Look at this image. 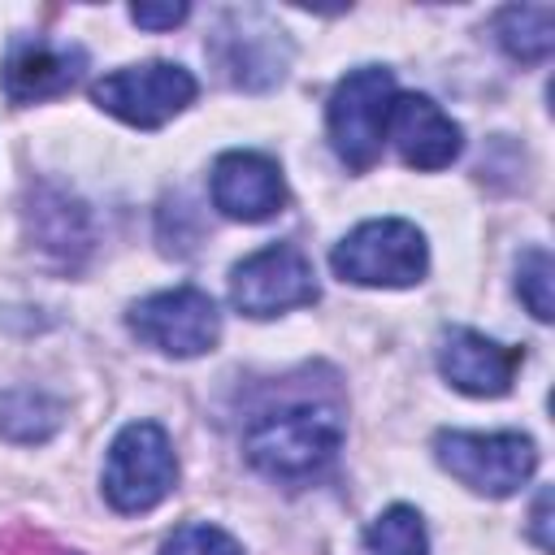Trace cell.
Instances as JSON below:
<instances>
[{
  "mask_svg": "<svg viewBox=\"0 0 555 555\" xmlns=\"http://www.w3.org/2000/svg\"><path fill=\"white\" fill-rule=\"evenodd\" d=\"M343 434L347 425L334 403L295 399L260 412L243 434V451L247 464L273 481H312L338 460Z\"/></svg>",
  "mask_w": 555,
  "mask_h": 555,
  "instance_id": "cell-1",
  "label": "cell"
},
{
  "mask_svg": "<svg viewBox=\"0 0 555 555\" xmlns=\"http://www.w3.org/2000/svg\"><path fill=\"white\" fill-rule=\"evenodd\" d=\"M204 52H208L217 78L234 91H273L295 61L291 35L278 26L273 13L256 9V4L225 9L212 22Z\"/></svg>",
  "mask_w": 555,
  "mask_h": 555,
  "instance_id": "cell-2",
  "label": "cell"
},
{
  "mask_svg": "<svg viewBox=\"0 0 555 555\" xmlns=\"http://www.w3.org/2000/svg\"><path fill=\"white\" fill-rule=\"evenodd\" d=\"M100 486H104L108 507L121 516H139L165 503L178 486V455H173L169 434L156 421H130L108 442Z\"/></svg>",
  "mask_w": 555,
  "mask_h": 555,
  "instance_id": "cell-3",
  "label": "cell"
},
{
  "mask_svg": "<svg viewBox=\"0 0 555 555\" xmlns=\"http://www.w3.org/2000/svg\"><path fill=\"white\" fill-rule=\"evenodd\" d=\"M330 269L343 282H356V286L403 291V286H416L425 278L429 247H425V234L412 221L377 217V221H360L343 243H334Z\"/></svg>",
  "mask_w": 555,
  "mask_h": 555,
  "instance_id": "cell-4",
  "label": "cell"
},
{
  "mask_svg": "<svg viewBox=\"0 0 555 555\" xmlns=\"http://www.w3.org/2000/svg\"><path fill=\"white\" fill-rule=\"evenodd\" d=\"M395 95H399L395 74L382 69V65H360L347 78H338V87L330 91L325 130H330V143H334L338 160L351 173H364V169L377 165Z\"/></svg>",
  "mask_w": 555,
  "mask_h": 555,
  "instance_id": "cell-5",
  "label": "cell"
},
{
  "mask_svg": "<svg viewBox=\"0 0 555 555\" xmlns=\"http://www.w3.org/2000/svg\"><path fill=\"white\" fill-rule=\"evenodd\" d=\"M434 455L438 464L468 486L473 494L486 499H507L516 494L533 468H538V447L525 434H468V429H438L434 438Z\"/></svg>",
  "mask_w": 555,
  "mask_h": 555,
  "instance_id": "cell-6",
  "label": "cell"
},
{
  "mask_svg": "<svg viewBox=\"0 0 555 555\" xmlns=\"http://www.w3.org/2000/svg\"><path fill=\"white\" fill-rule=\"evenodd\" d=\"M195 91H199V82L191 69H182L173 61H143V65H121V69L104 74L91 87V100L126 126L160 130L195 100Z\"/></svg>",
  "mask_w": 555,
  "mask_h": 555,
  "instance_id": "cell-7",
  "label": "cell"
},
{
  "mask_svg": "<svg viewBox=\"0 0 555 555\" xmlns=\"http://www.w3.org/2000/svg\"><path fill=\"white\" fill-rule=\"evenodd\" d=\"M126 325L143 347L173 356V360L204 356L221 338V312L212 295H204L199 286H173V291H156L130 304Z\"/></svg>",
  "mask_w": 555,
  "mask_h": 555,
  "instance_id": "cell-8",
  "label": "cell"
},
{
  "mask_svg": "<svg viewBox=\"0 0 555 555\" xmlns=\"http://www.w3.org/2000/svg\"><path fill=\"white\" fill-rule=\"evenodd\" d=\"M230 304L256 321L278 317L286 308L317 304L312 260L295 243H269V247L251 251L247 260H238L230 269Z\"/></svg>",
  "mask_w": 555,
  "mask_h": 555,
  "instance_id": "cell-9",
  "label": "cell"
},
{
  "mask_svg": "<svg viewBox=\"0 0 555 555\" xmlns=\"http://www.w3.org/2000/svg\"><path fill=\"white\" fill-rule=\"evenodd\" d=\"M22 225H26V238L30 247L56 264V269H82L91 247H95V225H91V212L78 195L52 186V182H30L26 186V199H22Z\"/></svg>",
  "mask_w": 555,
  "mask_h": 555,
  "instance_id": "cell-10",
  "label": "cell"
},
{
  "mask_svg": "<svg viewBox=\"0 0 555 555\" xmlns=\"http://www.w3.org/2000/svg\"><path fill=\"white\" fill-rule=\"evenodd\" d=\"M87 69L82 43H56L48 35H17L0 65V87L9 104H39L65 95Z\"/></svg>",
  "mask_w": 555,
  "mask_h": 555,
  "instance_id": "cell-11",
  "label": "cell"
},
{
  "mask_svg": "<svg viewBox=\"0 0 555 555\" xmlns=\"http://www.w3.org/2000/svg\"><path fill=\"white\" fill-rule=\"evenodd\" d=\"M208 195L230 221H269L286 208V178L264 152H225L212 165Z\"/></svg>",
  "mask_w": 555,
  "mask_h": 555,
  "instance_id": "cell-12",
  "label": "cell"
},
{
  "mask_svg": "<svg viewBox=\"0 0 555 555\" xmlns=\"http://www.w3.org/2000/svg\"><path fill=\"white\" fill-rule=\"evenodd\" d=\"M520 364H525V351L520 347L494 343V338H486L477 330H464V325H451L438 338V373L460 395H473V399H499V395H507Z\"/></svg>",
  "mask_w": 555,
  "mask_h": 555,
  "instance_id": "cell-13",
  "label": "cell"
},
{
  "mask_svg": "<svg viewBox=\"0 0 555 555\" xmlns=\"http://www.w3.org/2000/svg\"><path fill=\"white\" fill-rule=\"evenodd\" d=\"M386 134L395 139L399 160H403L408 169H421V173L447 169V165L464 152V130H460V121H451L429 95H416V91H412V95H395Z\"/></svg>",
  "mask_w": 555,
  "mask_h": 555,
  "instance_id": "cell-14",
  "label": "cell"
},
{
  "mask_svg": "<svg viewBox=\"0 0 555 555\" xmlns=\"http://www.w3.org/2000/svg\"><path fill=\"white\" fill-rule=\"evenodd\" d=\"M61 425H65V403L52 399L48 390H35V386L0 390V438L17 447H35V442H48Z\"/></svg>",
  "mask_w": 555,
  "mask_h": 555,
  "instance_id": "cell-15",
  "label": "cell"
},
{
  "mask_svg": "<svg viewBox=\"0 0 555 555\" xmlns=\"http://www.w3.org/2000/svg\"><path fill=\"white\" fill-rule=\"evenodd\" d=\"M499 48L520 65H542L555 48V9L551 4H507L494 17Z\"/></svg>",
  "mask_w": 555,
  "mask_h": 555,
  "instance_id": "cell-16",
  "label": "cell"
},
{
  "mask_svg": "<svg viewBox=\"0 0 555 555\" xmlns=\"http://www.w3.org/2000/svg\"><path fill=\"white\" fill-rule=\"evenodd\" d=\"M360 546H364V555H429V533H425V520L416 507L395 503L364 529Z\"/></svg>",
  "mask_w": 555,
  "mask_h": 555,
  "instance_id": "cell-17",
  "label": "cell"
},
{
  "mask_svg": "<svg viewBox=\"0 0 555 555\" xmlns=\"http://www.w3.org/2000/svg\"><path fill=\"white\" fill-rule=\"evenodd\" d=\"M516 295L520 304L538 317L551 321V251L546 247H529L516 264Z\"/></svg>",
  "mask_w": 555,
  "mask_h": 555,
  "instance_id": "cell-18",
  "label": "cell"
},
{
  "mask_svg": "<svg viewBox=\"0 0 555 555\" xmlns=\"http://www.w3.org/2000/svg\"><path fill=\"white\" fill-rule=\"evenodd\" d=\"M160 555H243V546L225 529H217L208 520H191L165 538Z\"/></svg>",
  "mask_w": 555,
  "mask_h": 555,
  "instance_id": "cell-19",
  "label": "cell"
},
{
  "mask_svg": "<svg viewBox=\"0 0 555 555\" xmlns=\"http://www.w3.org/2000/svg\"><path fill=\"white\" fill-rule=\"evenodd\" d=\"M191 17V4H130V22L143 30H173Z\"/></svg>",
  "mask_w": 555,
  "mask_h": 555,
  "instance_id": "cell-20",
  "label": "cell"
},
{
  "mask_svg": "<svg viewBox=\"0 0 555 555\" xmlns=\"http://www.w3.org/2000/svg\"><path fill=\"white\" fill-rule=\"evenodd\" d=\"M13 555H78V551H65V546H56V542L43 538V533H26V529H22Z\"/></svg>",
  "mask_w": 555,
  "mask_h": 555,
  "instance_id": "cell-21",
  "label": "cell"
},
{
  "mask_svg": "<svg viewBox=\"0 0 555 555\" xmlns=\"http://www.w3.org/2000/svg\"><path fill=\"white\" fill-rule=\"evenodd\" d=\"M546 507H551V490H538V499H533V516H529V533H533L538 551H551V533H546Z\"/></svg>",
  "mask_w": 555,
  "mask_h": 555,
  "instance_id": "cell-22",
  "label": "cell"
}]
</instances>
